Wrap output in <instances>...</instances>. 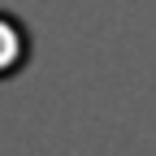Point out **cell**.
<instances>
[{
  "label": "cell",
  "mask_w": 156,
  "mask_h": 156,
  "mask_svg": "<svg viewBox=\"0 0 156 156\" xmlns=\"http://www.w3.org/2000/svg\"><path fill=\"white\" fill-rule=\"evenodd\" d=\"M26 30L17 26V17L9 13H0V78H9L26 65Z\"/></svg>",
  "instance_id": "obj_1"
}]
</instances>
